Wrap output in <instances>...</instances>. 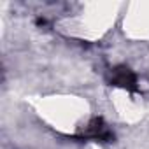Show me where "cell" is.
Returning <instances> with one entry per match:
<instances>
[{"label":"cell","mask_w":149,"mask_h":149,"mask_svg":"<svg viewBox=\"0 0 149 149\" xmlns=\"http://www.w3.org/2000/svg\"><path fill=\"white\" fill-rule=\"evenodd\" d=\"M111 86L126 90V91H139V77L128 65H114L107 70L105 76Z\"/></svg>","instance_id":"cell-1"},{"label":"cell","mask_w":149,"mask_h":149,"mask_svg":"<svg viewBox=\"0 0 149 149\" xmlns=\"http://www.w3.org/2000/svg\"><path fill=\"white\" fill-rule=\"evenodd\" d=\"M79 137L84 140L91 142H112L114 140V132L109 123H105L104 118H91L81 130Z\"/></svg>","instance_id":"cell-2"}]
</instances>
